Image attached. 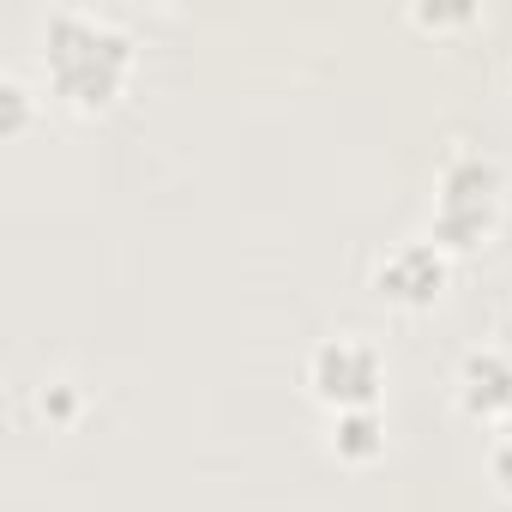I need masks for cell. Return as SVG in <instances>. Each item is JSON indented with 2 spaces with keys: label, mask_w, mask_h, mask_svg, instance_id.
<instances>
[{
  "label": "cell",
  "mask_w": 512,
  "mask_h": 512,
  "mask_svg": "<svg viewBox=\"0 0 512 512\" xmlns=\"http://www.w3.org/2000/svg\"><path fill=\"white\" fill-rule=\"evenodd\" d=\"M37 49H43V85L67 109H109L133 79L127 25L97 7H55L37 31Z\"/></svg>",
  "instance_id": "cell-1"
},
{
  "label": "cell",
  "mask_w": 512,
  "mask_h": 512,
  "mask_svg": "<svg viewBox=\"0 0 512 512\" xmlns=\"http://www.w3.org/2000/svg\"><path fill=\"white\" fill-rule=\"evenodd\" d=\"M500 211H506V169H500V157H488L482 145H458L440 163L428 235L446 253H470V247H482L500 229Z\"/></svg>",
  "instance_id": "cell-2"
},
{
  "label": "cell",
  "mask_w": 512,
  "mask_h": 512,
  "mask_svg": "<svg viewBox=\"0 0 512 512\" xmlns=\"http://www.w3.org/2000/svg\"><path fill=\"white\" fill-rule=\"evenodd\" d=\"M308 392L338 416V410H374L386 386V356L362 332H332L308 350Z\"/></svg>",
  "instance_id": "cell-3"
},
{
  "label": "cell",
  "mask_w": 512,
  "mask_h": 512,
  "mask_svg": "<svg viewBox=\"0 0 512 512\" xmlns=\"http://www.w3.org/2000/svg\"><path fill=\"white\" fill-rule=\"evenodd\" d=\"M446 278H452V253H446L434 235H410V241H392L380 260H374L368 290H374L380 302L404 308V314H422V308L440 302Z\"/></svg>",
  "instance_id": "cell-4"
},
{
  "label": "cell",
  "mask_w": 512,
  "mask_h": 512,
  "mask_svg": "<svg viewBox=\"0 0 512 512\" xmlns=\"http://www.w3.org/2000/svg\"><path fill=\"white\" fill-rule=\"evenodd\" d=\"M458 404L476 422H506L512 416V350L500 344H476L458 362Z\"/></svg>",
  "instance_id": "cell-5"
},
{
  "label": "cell",
  "mask_w": 512,
  "mask_h": 512,
  "mask_svg": "<svg viewBox=\"0 0 512 512\" xmlns=\"http://www.w3.org/2000/svg\"><path fill=\"white\" fill-rule=\"evenodd\" d=\"M332 452L350 458V464L380 458L386 452V416H380V404L374 410H338L332 416Z\"/></svg>",
  "instance_id": "cell-6"
},
{
  "label": "cell",
  "mask_w": 512,
  "mask_h": 512,
  "mask_svg": "<svg viewBox=\"0 0 512 512\" xmlns=\"http://www.w3.org/2000/svg\"><path fill=\"white\" fill-rule=\"evenodd\" d=\"M25 121H31V91H25L19 73H7V79H0V127L25 133Z\"/></svg>",
  "instance_id": "cell-7"
},
{
  "label": "cell",
  "mask_w": 512,
  "mask_h": 512,
  "mask_svg": "<svg viewBox=\"0 0 512 512\" xmlns=\"http://www.w3.org/2000/svg\"><path fill=\"white\" fill-rule=\"evenodd\" d=\"M488 470H494V482H500V494H512V434L494 446V458H488Z\"/></svg>",
  "instance_id": "cell-8"
}]
</instances>
